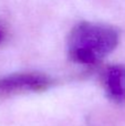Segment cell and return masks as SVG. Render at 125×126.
Listing matches in <instances>:
<instances>
[{
    "label": "cell",
    "instance_id": "cell-3",
    "mask_svg": "<svg viewBox=\"0 0 125 126\" xmlns=\"http://www.w3.org/2000/svg\"><path fill=\"white\" fill-rule=\"evenodd\" d=\"M106 93L112 100L121 102L125 100V66L115 65L105 72Z\"/></svg>",
    "mask_w": 125,
    "mask_h": 126
},
{
    "label": "cell",
    "instance_id": "cell-2",
    "mask_svg": "<svg viewBox=\"0 0 125 126\" xmlns=\"http://www.w3.org/2000/svg\"><path fill=\"white\" fill-rule=\"evenodd\" d=\"M53 80L40 72H19L0 78V96L28 92H41L50 87Z\"/></svg>",
    "mask_w": 125,
    "mask_h": 126
},
{
    "label": "cell",
    "instance_id": "cell-1",
    "mask_svg": "<svg viewBox=\"0 0 125 126\" xmlns=\"http://www.w3.org/2000/svg\"><path fill=\"white\" fill-rule=\"evenodd\" d=\"M119 43V32L108 24L81 22L69 34L68 53L73 62L94 64L113 52Z\"/></svg>",
    "mask_w": 125,
    "mask_h": 126
},
{
    "label": "cell",
    "instance_id": "cell-4",
    "mask_svg": "<svg viewBox=\"0 0 125 126\" xmlns=\"http://www.w3.org/2000/svg\"><path fill=\"white\" fill-rule=\"evenodd\" d=\"M1 35H2V33H1V31H0V40H1Z\"/></svg>",
    "mask_w": 125,
    "mask_h": 126
}]
</instances>
